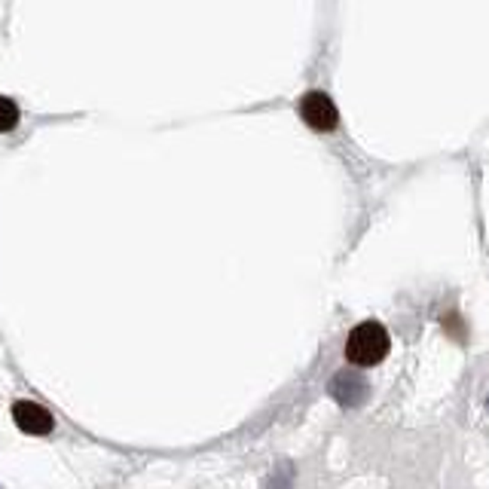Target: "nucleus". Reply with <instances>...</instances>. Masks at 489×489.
<instances>
[{
  "label": "nucleus",
  "mask_w": 489,
  "mask_h": 489,
  "mask_svg": "<svg viewBox=\"0 0 489 489\" xmlns=\"http://www.w3.org/2000/svg\"><path fill=\"white\" fill-rule=\"evenodd\" d=\"M19 122V107L12 99H4L0 95V132H12Z\"/></svg>",
  "instance_id": "39448f33"
},
{
  "label": "nucleus",
  "mask_w": 489,
  "mask_h": 489,
  "mask_svg": "<svg viewBox=\"0 0 489 489\" xmlns=\"http://www.w3.org/2000/svg\"><path fill=\"white\" fill-rule=\"evenodd\" d=\"M300 116L315 132H334L340 126V110L325 92H306L300 99Z\"/></svg>",
  "instance_id": "f03ea898"
},
{
  "label": "nucleus",
  "mask_w": 489,
  "mask_h": 489,
  "mask_svg": "<svg viewBox=\"0 0 489 489\" xmlns=\"http://www.w3.org/2000/svg\"><path fill=\"white\" fill-rule=\"evenodd\" d=\"M389 349H391L389 330L376 325V321L358 325L346 340V358L355 367H374V364H380L389 355Z\"/></svg>",
  "instance_id": "f257e3e1"
},
{
  "label": "nucleus",
  "mask_w": 489,
  "mask_h": 489,
  "mask_svg": "<svg viewBox=\"0 0 489 489\" xmlns=\"http://www.w3.org/2000/svg\"><path fill=\"white\" fill-rule=\"evenodd\" d=\"M12 422L25 431V435H50L52 431V416L46 407L34 401H16L12 404Z\"/></svg>",
  "instance_id": "20e7f679"
},
{
  "label": "nucleus",
  "mask_w": 489,
  "mask_h": 489,
  "mask_svg": "<svg viewBox=\"0 0 489 489\" xmlns=\"http://www.w3.org/2000/svg\"><path fill=\"white\" fill-rule=\"evenodd\" d=\"M327 389L330 395H334V401L343 404V407H361L370 398V385L358 370H340V374L330 380Z\"/></svg>",
  "instance_id": "7ed1b4c3"
},
{
  "label": "nucleus",
  "mask_w": 489,
  "mask_h": 489,
  "mask_svg": "<svg viewBox=\"0 0 489 489\" xmlns=\"http://www.w3.org/2000/svg\"><path fill=\"white\" fill-rule=\"evenodd\" d=\"M486 407H489V401H486Z\"/></svg>",
  "instance_id": "423d86ee"
}]
</instances>
